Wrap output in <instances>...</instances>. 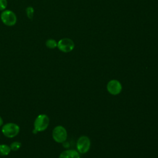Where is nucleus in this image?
I'll list each match as a JSON object with an SVG mask.
<instances>
[{
  "mask_svg": "<svg viewBox=\"0 0 158 158\" xmlns=\"http://www.w3.org/2000/svg\"><path fill=\"white\" fill-rule=\"evenodd\" d=\"M1 132L4 136L8 138H13L19 133L20 127L15 123L8 122L2 125Z\"/></svg>",
  "mask_w": 158,
  "mask_h": 158,
  "instance_id": "nucleus-1",
  "label": "nucleus"
},
{
  "mask_svg": "<svg viewBox=\"0 0 158 158\" xmlns=\"http://www.w3.org/2000/svg\"><path fill=\"white\" fill-rule=\"evenodd\" d=\"M49 125V118L45 114H39L35 119L33 123L34 129L38 132L44 131Z\"/></svg>",
  "mask_w": 158,
  "mask_h": 158,
  "instance_id": "nucleus-2",
  "label": "nucleus"
},
{
  "mask_svg": "<svg viewBox=\"0 0 158 158\" xmlns=\"http://www.w3.org/2000/svg\"><path fill=\"white\" fill-rule=\"evenodd\" d=\"M1 20L6 26L12 27L17 22V16L14 12L11 10H4L1 14Z\"/></svg>",
  "mask_w": 158,
  "mask_h": 158,
  "instance_id": "nucleus-3",
  "label": "nucleus"
},
{
  "mask_svg": "<svg viewBox=\"0 0 158 158\" xmlns=\"http://www.w3.org/2000/svg\"><path fill=\"white\" fill-rule=\"evenodd\" d=\"M52 136L53 139L58 143H64L67 138V132L66 129L62 125H57L52 130Z\"/></svg>",
  "mask_w": 158,
  "mask_h": 158,
  "instance_id": "nucleus-4",
  "label": "nucleus"
},
{
  "mask_svg": "<svg viewBox=\"0 0 158 158\" xmlns=\"http://www.w3.org/2000/svg\"><path fill=\"white\" fill-rule=\"evenodd\" d=\"M91 146V141L88 137L86 136H82L79 138L77 143V148L79 152L85 154L87 152Z\"/></svg>",
  "mask_w": 158,
  "mask_h": 158,
  "instance_id": "nucleus-5",
  "label": "nucleus"
},
{
  "mask_svg": "<svg viewBox=\"0 0 158 158\" xmlns=\"http://www.w3.org/2000/svg\"><path fill=\"white\" fill-rule=\"evenodd\" d=\"M58 49L64 52H69L74 48V43L70 38H62L57 42Z\"/></svg>",
  "mask_w": 158,
  "mask_h": 158,
  "instance_id": "nucleus-6",
  "label": "nucleus"
},
{
  "mask_svg": "<svg viewBox=\"0 0 158 158\" xmlns=\"http://www.w3.org/2000/svg\"><path fill=\"white\" fill-rule=\"evenodd\" d=\"M107 89L109 93L111 94L117 95L121 92L122 86L119 81L117 80H112L108 82Z\"/></svg>",
  "mask_w": 158,
  "mask_h": 158,
  "instance_id": "nucleus-7",
  "label": "nucleus"
},
{
  "mask_svg": "<svg viewBox=\"0 0 158 158\" xmlns=\"http://www.w3.org/2000/svg\"><path fill=\"white\" fill-rule=\"evenodd\" d=\"M59 158H80V156L76 150L67 149L62 152Z\"/></svg>",
  "mask_w": 158,
  "mask_h": 158,
  "instance_id": "nucleus-8",
  "label": "nucleus"
},
{
  "mask_svg": "<svg viewBox=\"0 0 158 158\" xmlns=\"http://www.w3.org/2000/svg\"><path fill=\"white\" fill-rule=\"evenodd\" d=\"M11 151L9 145L6 144H0V156H8Z\"/></svg>",
  "mask_w": 158,
  "mask_h": 158,
  "instance_id": "nucleus-9",
  "label": "nucleus"
},
{
  "mask_svg": "<svg viewBox=\"0 0 158 158\" xmlns=\"http://www.w3.org/2000/svg\"><path fill=\"white\" fill-rule=\"evenodd\" d=\"M45 44L46 47L49 49H54L57 46V42L54 39H48Z\"/></svg>",
  "mask_w": 158,
  "mask_h": 158,
  "instance_id": "nucleus-10",
  "label": "nucleus"
},
{
  "mask_svg": "<svg viewBox=\"0 0 158 158\" xmlns=\"http://www.w3.org/2000/svg\"><path fill=\"white\" fill-rule=\"evenodd\" d=\"M10 148L11 151H18L22 146V143L19 141H14L10 144Z\"/></svg>",
  "mask_w": 158,
  "mask_h": 158,
  "instance_id": "nucleus-11",
  "label": "nucleus"
},
{
  "mask_svg": "<svg viewBox=\"0 0 158 158\" xmlns=\"http://www.w3.org/2000/svg\"><path fill=\"white\" fill-rule=\"evenodd\" d=\"M25 12H26V14H27V16L28 17V18L30 19H32L34 16V12H35L33 7L31 6L27 7L26 8Z\"/></svg>",
  "mask_w": 158,
  "mask_h": 158,
  "instance_id": "nucleus-12",
  "label": "nucleus"
},
{
  "mask_svg": "<svg viewBox=\"0 0 158 158\" xmlns=\"http://www.w3.org/2000/svg\"><path fill=\"white\" fill-rule=\"evenodd\" d=\"M7 6V0H0V10L3 11L6 9Z\"/></svg>",
  "mask_w": 158,
  "mask_h": 158,
  "instance_id": "nucleus-13",
  "label": "nucleus"
},
{
  "mask_svg": "<svg viewBox=\"0 0 158 158\" xmlns=\"http://www.w3.org/2000/svg\"><path fill=\"white\" fill-rule=\"evenodd\" d=\"M4 124V122H3V119L1 117V116L0 115V127H2V125Z\"/></svg>",
  "mask_w": 158,
  "mask_h": 158,
  "instance_id": "nucleus-14",
  "label": "nucleus"
},
{
  "mask_svg": "<svg viewBox=\"0 0 158 158\" xmlns=\"http://www.w3.org/2000/svg\"><path fill=\"white\" fill-rule=\"evenodd\" d=\"M0 158H1V157H0Z\"/></svg>",
  "mask_w": 158,
  "mask_h": 158,
  "instance_id": "nucleus-15",
  "label": "nucleus"
}]
</instances>
